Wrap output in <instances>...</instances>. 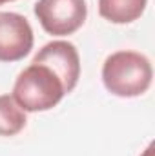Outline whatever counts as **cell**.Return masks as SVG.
<instances>
[{
  "label": "cell",
  "instance_id": "cell-1",
  "mask_svg": "<svg viewBox=\"0 0 155 156\" xmlns=\"http://www.w3.org/2000/svg\"><path fill=\"white\" fill-rule=\"evenodd\" d=\"M152 62L137 51H115L102 64V83L108 93L119 98L144 94L152 85Z\"/></svg>",
  "mask_w": 155,
  "mask_h": 156
},
{
  "label": "cell",
  "instance_id": "cell-2",
  "mask_svg": "<svg viewBox=\"0 0 155 156\" xmlns=\"http://www.w3.org/2000/svg\"><path fill=\"white\" fill-rule=\"evenodd\" d=\"M68 94L60 76L46 64L31 62L18 73L13 85V98L26 113L49 111Z\"/></svg>",
  "mask_w": 155,
  "mask_h": 156
},
{
  "label": "cell",
  "instance_id": "cell-3",
  "mask_svg": "<svg viewBox=\"0 0 155 156\" xmlns=\"http://www.w3.org/2000/svg\"><path fill=\"white\" fill-rule=\"evenodd\" d=\"M33 11L42 29L53 37L77 33L88 16L86 0H39Z\"/></svg>",
  "mask_w": 155,
  "mask_h": 156
},
{
  "label": "cell",
  "instance_id": "cell-4",
  "mask_svg": "<svg viewBox=\"0 0 155 156\" xmlns=\"http://www.w3.org/2000/svg\"><path fill=\"white\" fill-rule=\"evenodd\" d=\"M35 44L33 29L20 13H0V62H18L26 58Z\"/></svg>",
  "mask_w": 155,
  "mask_h": 156
},
{
  "label": "cell",
  "instance_id": "cell-5",
  "mask_svg": "<svg viewBox=\"0 0 155 156\" xmlns=\"http://www.w3.org/2000/svg\"><path fill=\"white\" fill-rule=\"evenodd\" d=\"M33 62L46 64L51 67L66 85V91L71 93L80 78V56L77 47L68 40H53L46 44L33 56Z\"/></svg>",
  "mask_w": 155,
  "mask_h": 156
},
{
  "label": "cell",
  "instance_id": "cell-6",
  "mask_svg": "<svg viewBox=\"0 0 155 156\" xmlns=\"http://www.w3.org/2000/svg\"><path fill=\"white\" fill-rule=\"evenodd\" d=\"M148 0H99V15L112 24H131L146 9Z\"/></svg>",
  "mask_w": 155,
  "mask_h": 156
},
{
  "label": "cell",
  "instance_id": "cell-7",
  "mask_svg": "<svg viewBox=\"0 0 155 156\" xmlns=\"http://www.w3.org/2000/svg\"><path fill=\"white\" fill-rule=\"evenodd\" d=\"M28 123L26 111L11 94H0V136H15Z\"/></svg>",
  "mask_w": 155,
  "mask_h": 156
},
{
  "label": "cell",
  "instance_id": "cell-8",
  "mask_svg": "<svg viewBox=\"0 0 155 156\" xmlns=\"http://www.w3.org/2000/svg\"><path fill=\"white\" fill-rule=\"evenodd\" d=\"M142 156H153V144H150V145H148V149L144 151V154H142Z\"/></svg>",
  "mask_w": 155,
  "mask_h": 156
},
{
  "label": "cell",
  "instance_id": "cell-9",
  "mask_svg": "<svg viewBox=\"0 0 155 156\" xmlns=\"http://www.w3.org/2000/svg\"><path fill=\"white\" fill-rule=\"evenodd\" d=\"M7 2H15V0H0V5H4V4H7Z\"/></svg>",
  "mask_w": 155,
  "mask_h": 156
}]
</instances>
